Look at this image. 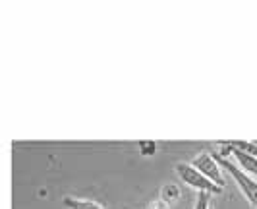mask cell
<instances>
[{"instance_id": "obj_6", "label": "cell", "mask_w": 257, "mask_h": 209, "mask_svg": "<svg viewBox=\"0 0 257 209\" xmlns=\"http://www.w3.org/2000/svg\"><path fill=\"white\" fill-rule=\"evenodd\" d=\"M226 145H230V147L238 149V151H242V153L257 157V144L255 142H228Z\"/></svg>"}, {"instance_id": "obj_5", "label": "cell", "mask_w": 257, "mask_h": 209, "mask_svg": "<svg viewBox=\"0 0 257 209\" xmlns=\"http://www.w3.org/2000/svg\"><path fill=\"white\" fill-rule=\"evenodd\" d=\"M62 201H64L66 209H104L103 205H99L97 201H93V199H83V197L66 196Z\"/></svg>"}, {"instance_id": "obj_4", "label": "cell", "mask_w": 257, "mask_h": 209, "mask_svg": "<svg viewBox=\"0 0 257 209\" xmlns=\"http://www.w3.org/2000/svg\"><path fill=\"white\" fill-rule=\"evenodd\" d=\"M226 151L234 157V165L238 167V169H242L245 174H249V176H253L257 178V157H251L247 155V153H242V151H238V149H234L230 145H226Z\"/></svg>"}, {"instance_id": "obj_1", "label": "cell", "mask_w": 257, "mask_h": 209, "mask_svg": "<svg viewBox=\"0 0 257 209\" xmlns=\"http://www.w3.org/2000/svg\"><path fill=\"white\" fill-rule=\"evenodd\" d=\"M215 157H217V161H219L222 172H228V174H230L232 178H234V182H236V186H238V190H240L245 196V199L251 203V207L257 209V178L245 174L242 169H238V167L234 165V161L228 159L226 155H215Z\"/></svg>"}, {"instance_id": "obj_10", "label": "cell", "mask_w": 257, "mask_h": 209, "mask_svg": "<svg viewBox=\"0 0 257 209\" xmlns=\"http://www.w3.org/2000/svg\"><path fill=\"white\" fill-rule=\"evenodd\" d=\"M211 209H213V207H211Z\"/></svg>"}, {"instance_id": "obj_3", "label": "cell", "mask_w": 257, "mask_h": 209, "mask_svg": "<svg viewBox=\"0 0 257 209\" xmlns=\"http://www.w3.org/2000/svg\"><path fill=\"white\" fill-rule=\"evenodd\" d=\"M192 167L195 170H199V172H201L205 178H209L213 184H217L219 188H224V174H222V169H220L215 153H211V151H201V153L192 161Z\"/></svg>"}, {"instance_id": "obj_9", "label": "cell", "mask_w": 257, "mask_h": 209, "mask_svg": "<svg viewBox=\"0 0 257 209\" xmlns=\"http://www.w3.org/2000/svg\"><path fill=\"white\" fill-rule=\"evenodd\" d=\"M255 144H257V142H255Z\"/></svg>"}, {"instance_id": "obj_7", "label": "cell", "mask_w": 257, "mask_h": 209, "mask_svg": "<svg viewBox=\"0 0 257 209\" xmlns=\"http://www.w3.org/2000/svg\"><path fill=\"white\" fill-rule=\"evenodd\" d=\"M193 209H211V196L209 194H197Z\"/></svg>"}, {"instance_id": "obj_2", "label": "cell", "mask_w": 257, "mask_h": 209, "mask_svg": "<svg viewBox=\"0 0 257 209\" xmlns=\"http://www.w3.org/2000/svg\"><path fill=\"white\" fill-rule=\"evenodd\" d=\"M176 174L180 176V180L188 188L195 190L197 194H209V196H219L222 194V188H219L217 184H213L209 178H205L199 170H195L192 167V163H178L176 165Z\"/></svg>"}, {"instance_id": "obj_8", "label": "cell", "mask_w": 257, "mask_h": 209, "mask_svg": "<svg viewBox=\"0 0 257 209\" xmlns=\"http://www.w3.org/2000/svg\"><path fill=\"white\" fill-rule=\"evenodd\" d=\"M149 209H168V203L165 201V199H159V201H155Z\"/></svg>"}]
</instances>
